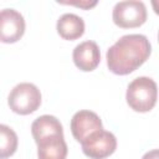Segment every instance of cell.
<instances>
[{
  "instance_id": "obj_5",
  "label": "cell",
  "mask_w": 159,
  "mask_h": 159,
  "mask_svg": "<svg viewBox=\"0 0 159 159\" xmlns=\"http://www.w3.org/2000/svg\"><path fill=\"white\" fill-rule=\"evenodd\" d=\"M82 152L91 159H106L117 149V138L107 130H97L89 134L82 143Z\"/></svg>"
},
{
  "instance_id": "obj_8",
  "label": "cell",
  "mask_w": 159,
  "mask_h": 159,
  "mask_svg": "<svg viewBox=\"0 0 159 159\" xmlns=\"http://www.w3.org/2000/svg\"><path fill=\"white\" fill-rule=\"evenodd\" d=\"M72 58L77 68L84 72H91L96 70L101 62L99 47L94 41H83L73 48Z\"/></svg>"
},
{
  "instance_id": "obj_13",
  "label": "cell",
  "mask_w": 159,
  "mask_h": 159,
  "mask_svg": "<svg viewBox=\"0 0 159 159\" xmlns=\"http://www.w3.org/2000/svg\"><path fill=\"white\" fill-rule=\"evenodd\" d=\"M63 4L76 5V6H80V7L84 9V10H87V9H91V7H93L94 5H97V1H92V2H89V1H82V2H77V1H75V2H63Z\"/></svg>"
},
{
  "instance_id": "obj_10",
  "label": "cell",
  "mask_w": 159,
  "mask_h": 159,
  "mask_svg": "<svg viewBox=\"0 0 159 159\" xmlns=\"http://www.w3.org/2000/svg\"><path fill=\"white\" fill-rule=\"evenodd\" d=\"M58 35L65 40H76L84 34V21L76 14H63L56 25Z\"/></svg>"
},
{
  "instance_id": "obj_1",
  "label": "cell",
  "mask_w": 159,
  "mask_h": 159,
  "mask_svg": "<svg viewBox=\"0 0 159 159\" xmlns=\"http://www.w3.org/2000/svg\"><path fill=\"white\" fill-rule=\"evenodd\" d=\"M152 46L147 36L129 34L112 45L107 53V66L114 75L124 76L140 67L150 56Z\"/></svg>"
},
{
  "instance_id": "obj_6",
  "label": "cell",
  "mask_w": 159,
  "mask_h": 159,
  "mask_svg": "<svg viewBox=\"0 0 159 159\" xmlns=\"http://www.w3.org/2000/svg\"><path fill=\"white\" fill-rule=\"evenodd\" d=\"M24 16L14 9L0 10V41L4 43H14L25 34Z\"/></svg>"
},
{
  "instance_id": "obj_3",
  "label": "cell",
  "mask_w": 159,
  "mask_h": 159,
  "mask_svg": "<svg viewBox=\"0 0 159 159\" xmlns=\"http://www.w3.org/2000/svg\"><path fill=\"white\" fill-rule=\"evenodd\" d=\"M7 104L14 113L21 116L34 113L41 104L40 89L30 82L19 83L9 93Z\"/></svg>"
},
{
  "instance_id": "obj_9",
  "label": "cell",
  "mask_w": 159,
  "mask_h": 159,
  "mask_svg": "<svg viewBox=\"0 0 159 159\" xmlns=\"http://www.w3.org/2000/svg\"><path fill=\"white\" fill-rule=\"evenodd\" d=\"M39 159H66L67 144L63 134H51L36 142Z\"/></svg>"
},
{
  "instance_id": "obj_14",
  "label": "cell",
  "mask_w": 159,
  "mask_h": 159,
  "mask_svg": "<svg viewBox=\"0 0 159 159\" xmlns=\"http://www.w3.org/2000/svg\"><path fill=\"white\" fill-rule=\"evenodd\" d=\"M142 159H159V152H158V149H153V150L145 153Z\"/></svg>"
},
{
  "instance_id": "obj_7",
  "label": "cell",
  "mask_w": 159,
  "mask_h": 159,
  "mask_svg": "<svg viewBox=\"0 0 159 159\" xmlns=\"http://www.w3.org/2000/svg\"><path fill=\"white\" fill-rule=\"evenodd\" d=\"M103 129L102 120L97 113L87 109L78 111L73 114L71 119V132L73 138L82 143L93 132Z\"/></svg>"
},
{
  "instance_id": "obj_4",
  "label": "cell",
  "mask_w": 159,
  "mask_h": 159,
  "mask_svg": "<svg viewBox=\"0 0 159 159\" xmlns=\"http://www.w3.org/2000/svg\"><path fill=\"white\" fill-rule=\"evenodd\" d=\"M147 7L138 0L119 1L114 5L112 17L113 22L122 29L139 27L147 21Z\"/></svg>"
},
{
  "instance_id": "obj_11",
  "label": "cell",
  "mask_w": 159,
  "mask_h": 159,
  "mask_svg": "<svg viewBox=\"0 0 159 159\" xmlns=\"http://www.w3.org/2000/svg\"><path fill=\"white\" fill-rule=\"evenodd\" d=\"M31 133L35 142L51 134H63V128L60 120L50 114H43L36 118L31 124Z\"/></svg>"
},
{
  "instance_id": "obj_12",
  "label": "cell",
  "mask_w": 159,
  "mask_h": 159,
  "mask_svg": "<svg viewBox=\"0 0 159 159\" xmlns=\"http://www.w3.org/2000/svg\"><path fill=\"white\" fill-rule=\"evenodd\" d=\"M19 139L14 129L6 124H0V159H6L15 154Z\"/></svg>"
},
{
  "instance_id": "obj_2",
  "label": "cell",
  "mask_w": 159,
  "mask_h": 159,
  "mask_svg": "<svg viewBox=\"0 0 159 159\" xmlns=\"http://www.w3.org/2000/svg\"><path fill=\"white\" fill-rule=\"evenodd\" d=\"M158 89L154 80L149 77L134 78L127 88L125 99L128 106L135 112H149L157 103Z\"/></svg>"
}]
</instances>
